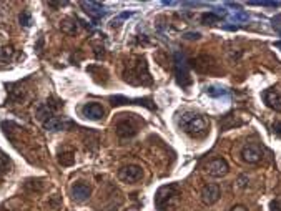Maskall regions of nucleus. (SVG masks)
Here are the masks:
<instances>
[{"mask_svg": "<svg viewBox=\"0 0 281 211\" xmlns=\"http://www.w3.org/2000/svg\"><path fill=\"white\" fill-rule=\"evenodd\" d=\"M231 211H248V208H245L243 204H238V206H233Z\"/></svg>", "mask_w": 281, "mask_h": 211, "instance_id": "obj_29", "label": "nucleus"}, {"mask_svg": "<svg viewBox=\"0 0 281 211\" xmlns=\"http://www.w3.org/2000/svg\"><path fill=\"white\" fill-rule=\"evenodd\" d=\"M276 47H279V48H281V42H278V43H276Z\"/></svg>", "mask_w": 281, "mask_h": 211, "instance_id": "obj_30", "label": "nucleus"}, {"mask_svg": "<svg viewBox=\"0 0 281 211\" xmlns=\"http://www.w3.org/2000/svg\"><path fill=\"white\" fill-rule=\"evenodd\" d=\"M178 127L183 133H186L190 138L202 140L210 133V120L202 113L197 112H185L178 118Z\"/></svg>", "mask_w": 281, "mask_h": 211, "instance_id": "obj_1", "label": "nucleus"}, {"mask_svg": "<svg viewBox=\"0 0 281 211\" xmlns=\"http://www.w3.org/2000/svg\"><path fill=\"white\" fill-rule=\"evenodd\" d=\"M220 15L215 14V12H206L202 15V24L205 25H215V24H220Z\"/></svg>", "mask_w": 281, "mask_h": 211, "instance_id": "obj_20", "label": "nucleus"}, {"mask_svg": "<svg viewBox=\"0 0 281 211\" xmlns=\"http://www.w3.org/2000/svg\"><path fill=\"white\" fill-rule=\"evenodd\" d=\"M221 198V190L218 185H206L203 186L202 190V201L205 204H208V206H211V204H215L218 199Z\"/></svg>", "mask_w": 281, "mask_h": 211, "instance_id": "obj_10", "label": "nucleus"}, {"mask_svg": "<svg viewBox=\"0 0 281 211\" xmlns=\"http://www.w3.org/2000/svg\"><path fill=\"white\" fill-rule=\"evenodd\" d=\"M20 25H24V27L32 25V14L30 12H22L20 14Z\"/></svg>", "mask_w": 281, "mask_h": 211, "instance_id": "obj_25", "label": "nucleus"}, {"mask_svg": "<svg viewBox=\"0 0 281 211\" xmlns=\"http://www.w3.org/2000/svg\"><path fill=\"white\" fill-rule=\"evenodd\" d=\"M133 15V12H123V14H120L118 17H115V19L112 20V27H118L125 19H128V17Z\"/></svg>", "mask_w": 281, "mask_h": 211, "instance_id": "obj_24", "label": "nucleus"}, {"mask_svg": "<svg viewBox=\"0 0 281 211\" xmlns=\"http://www.w3.org/2000/svg\"><path fill=\"white\" fill-rule=\"evenodd\" d=\"M175 77L181 88H188L192 85V77L190 72H188V62L185 55L180 52L175 54Z\"/></svg>", "mask_w": 281, "mask_h": 211, "instance_id": "obj_4", "label": "nucleus"}, {"mask_svg": "<svg viewBox=\"0 0 281 211\" xmlns=\"http://www.w3.org/2000/svg\"><path fill=\"white\" fill-rule=\"evenodd\" d=\"M110 101H113V105H125V103H131V105H143V107L150 108V110H155V107L150 105L152 101H150V100H147V98L130 100V98H125V96H112Z\"/></svg>", "mask_w": 281, "mask_h": 211, "instance_id": "obj_15", "label": "nucleus"}, {"mask_svg": "<svg viewBox=\"0 0 281 211\" xmlns=\"http://www.w3.org/2000/svg\"><path fill=\"white\" fill-rule=\"evenodd\" d=\"M67 127V122L64 118H59V117H52L50 120L43 123V128L47 130V132H62V130H65Z\"/></svg>", "mask_w": 281, "mask_h": 211, "instance_id": "obj_16", "label": "nucleus"}, {"mask_svg": "<svg viewBox=\"0 0 281 211\" xmlns=\"http://www.w3.org/2000/svg\"><path fill=\"white\" fill-rule=\"evenodd\" d=\"M263 158V151L261 148L255 145V143H248L242 148V160L245 163H250V165H256L260 163Z\"/></svg>", "mask_w": 281, "mask_h": 211, "instance_id": "obj_7", "label": "nucleus"}, {"mask_svg": "<svg viewBox=\"0 0 281 211\" xmlns=\"http://www.w3.org/2000/svg\"><path fill=\"white\" fill-rule=\"evenodd\" d=\"M273 132L276 133L278 136H281V122H274L273 123Z\"/></svg>", "mask_w": 281, "mask_h": 211, "instance_id": "obj_28", "label": "nucleus"}, {"mask_svg": "<svg viewBox=\"0 0 281 211\" xmlns=\"http://www.w3.org/2000/svg\"><path fill=\"white\" fill-rule=\"evenodd\" d=\"M80 112H82V115L88 120H102L105 117V108L100 103H97V101H88V103H85Z\"/></svg>", "mask_w": 281, "mask_h": 211, "instance_id": "obj_9", "label": "nucleus"}, {"mask_svg": "<svg viewBox=\"0 0 281 211\" xmlns=\"http://www.w3.org/2000/svg\"><path fill=\"white\" fill-rule=\"evenodd\" d=\"M62 30H64L65 33H68V35H75L77 33V24L73 19H65L64 22H62Z\"/></svg>", "mask_w": 281, "mask_h": 211, "instance_id": "obj_19", "label": "nucleus"}, {"mask_svg": "<svg viewBox=\"0 0 281 211\" xmlns=\"http://www.w3.org/2000/svg\"><path fill=\"white\" fill-rule=\"evenodd\" d=\"M10 172V160L5 153L0 151V173H7Z\"/></svg>", "mask_w": 281, "mask_h": 211, "instance_id": "obj_22", "label": "nucleus"}, {"mask_svg": "<svg viewBox=\"0 0 281 211\" xmlns=\"http://www.w3.org/2000/svg\"><path fill=\"white\" fill-rule=\"evenodd\" d=\"M233 117H235V115H225V117H223V118L220 120V127H221V130H230V128H233V127H240V125L243 123L242 120H238V118L233 120Z\"/></svg>", "mask_w": 281, "mask_h": 211, "instance_id": "obj_18", "label": "nucleus"}, {"mask_svg": "<svg viewBox=\"0 0 281 211\" xmlns=\"http://www.w3.org/2000/svg\"><path fill=\"white\" fill-rule=\"evenodd\" d=\"M14 54H15V50L14 47H10V45L0 47V62H9L14 57Z\"/></svg>", "mask_w": 281, "mask_h": 211, "instance_id": "obj_21", "label": "nucleus"}, {"mask_svg": "<svg viewBox=\"0 0 281 211\" xmlns=\"http://www.w3.org/2000/svg\"><path fill=\"white\" fill-rule=\"evenodd\" d=\"M59 163L62 167H70V165L75 163V151L72 148H64L62 151H59Z\"/></svg>", "mask_w": 281, "mask_h": 211, "instance_id": "obj_17", "label": "nucleus"}, {"mask_svg": "<svg viewBox=\"0 0 281 211\" xmlns=\"http://www.w3.org/2000/svg\"><path fill=\"white\" fill-rule=\"evenodd\" d=\"M80 7H82L85 10V14H88L91 19H100V17H103L107 14L105 7L100 4V2H80Z\"/></svg>", "mask_w": 281, "mask_h": 211, "instance_id": "obj_13", "label": "nucleus"}, {"mask_svg": "<svg viewBox=\"0 0 281 211\" xmlns=\"http://www.w3.org/2000/svg\"><path fill=\"white\" fill-rule=\"evenodd\" d=\"M143 176V170L138 165H128V167L120 168L118 178L123 181V183H135V181H140Z\"/></svg>", "mask_w": 281, "mask_h": 211, "instance_id": "obj_6", "label": "nucleus"}, {"mask_svg": "<svg viewBox=\"0 0 281 211\" xmlns=\"http://www.w3.org/2000/svg\"><path fill=\"white\" fill-rule=\"evenodd\" d=\"M123 80L131 85H150L152 77L148 72V64L143 57H131L125 64Z\"/></svg>", "mask_w": 281, "mask_h": 211, "instance_id": "obj_2", "label": "nucleus"}, {"mask_svg": "<svg viewBox=\"0 0 281 211\" xmlns=\"http://www.w3.org/2000/svg\"><path fill=\"white\" fill-rule=\"evenodd\" d=\"M90 193H91V188L87 183H82V181H78V183L72 186V198L78 203L87 201L90 198Z\"/></svg>", "mask_w": 281, "mask_h": 211, "instance_id": "obj_14", "label": "nucleus"}, {"mask_svg": "<svg viewBox=\"0 0 281 211\" xmlns=\"http://www.w3.org/2000/svg\"><path fill=\"white\" fill-rule=\"evenodd\" d=\"M269 209L271 211H281V199H273L269 203Z\"/></svg>", "mask_w": 281, "mask_h": 211, "instance_id": "obj_26", "label": "nucleus"}, {"mask_svg": "<svg viewBox=\"0 0 281 211\" xmlns=\"http://www.w3.org/2000/svg\"><path fill=\"white\" fill-rule=\"evenodd\" d=\"M206 93L211 95V96H220V95H225L226 90L221 88V87H213V85H210V87H206Z\"/></svg>", "mask_w": 281, "mask_h": 211, "instance_id": "obj_23", "label": "nucleus"}, {"mask_svg": "<svg viewBox=\"0 0 281 211\" xmlns=\"http://www.w3.org/2000/svg\"><path fill=\"white\" fill-rule=\"evenodd\" d=\"M115 130L120 138H131L136 135V125L131 120H120L115 125Z\"/></svg>", "mask_w": 281, "mask_h": 211, "instance_id": "obj_12", "label": "nucleus"}, {"mask_svg": "<svg viewBox=\"0 0 281 211\" xmlns=\"http://www.w3.org/2000/svg\"><path fill=\"white\" fill-rule=\"evenodd\" d=\"M57 108H59V105L54 103V101H43V103H38L37 105V110H35L37 118L42 120V122L45 123L47 120H50L52 117L55 115Z\"/></svg>", "mask_w": 281, "mask_h": 211, "instance_id": "obj_11", "label": "nucleus"}, {"mask_svg": "<svg viewBox=\"0 0 281 211\" xmlns=\"http://www.w3.org/2000/svg\"><path fill=\"white\" fill-rule=\"evenodd\" d=\"M200 37H202V33H200V32H190V33H185V38H186V40H198Z\"/></svg>", "mask_w": 281, "mask_h": 211, "instance_id": "obj_27", "label": "nucleus"}, {"mask_svg": "<svg viewBox=\"0 0 281 211\" xmlns=\"http://www.w3.org/2000/svg\"><path fill=\"white\" fill-rule=\"evenodd\" d=\"M205 172L210 176H215V178H223L230 172V167H228L226 160L223 158H215L205 165Z\"/></svg>", "mask_w": 281, "mask_h": 211, "instance_id": "obj_5", "label": "nucleus"}, {"mask_svg": "<svg viewBox=\"0 0 281 211\" xmlns=\"http://www.w3.org/2000/svg\"><path fill=\"white\" fill-rule=\"evenodd\" d=\"M261 98L268 108H271L274 112H281V92L278 88H266L261 93Z\"/></svg>", "mask_w": 281, "mask_h": 211, "instance_id": "obj_8", "label": "nucleus"}, {"mask_svg": "<svg viewBox=\"0 0 281 211\" xmlns=\"http://www.w3.org/2000/svg\"><path fill=\"white\" fill-rule=\"evenodd\" d=\"M181 201V188L176 183L162 186L155 195V208L158 211H176Z\"/></svg>", "mask_w": 281, "mask_h": 211, "instance_id": "obj_3", "label": "nucleus"}]
</instances>
